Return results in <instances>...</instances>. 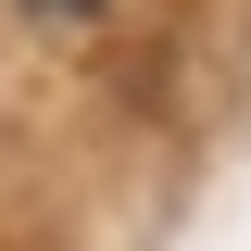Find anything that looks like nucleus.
I'll return each mask as SVG.
<instances>
[{"label": "nucleus", "mask_w": 251, "mask_h": 251, "mask_svg": "<svg viewBox=\"0 0 251 251\" xmlns=\"http://www.w3.org/2000/svg\"><path fill=\"white\" fill-rule=\"evenodd\" d=\"M25 13H38V25H88L100 0H25Z\"/></svg>", "instance_id": "f257e3e1"}]
</instances>
